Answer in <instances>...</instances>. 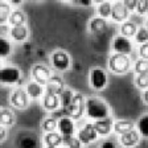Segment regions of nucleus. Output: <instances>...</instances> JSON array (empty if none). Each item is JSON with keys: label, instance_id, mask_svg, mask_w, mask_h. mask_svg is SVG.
Wrapping results in <instances>:
<instances>
[{"label": "nucleus", "instance_id": "obj_1", "mask_svg": "<svg viewBox=\"0 0 148 148\" xmlns=\"http://www.w3.org/2000/svg\"><path fill=\"white\" fill-rule=\"evenodd\" d=\"M86 116L89 119L101 120L111 118V108L106 101L98 97H89L86 99Z\"/></svg>", "mask_w": 148, "mask_h": 148}, {"label": "nucleus", "instance_id": "obj_2", "mask_svg": "<svg viewBox=\"0 0 148 148\" xmlns=\"http://www.w3.org/2000/svg\"><path fill=\"white\" fill-rule=\"evenodd\" d=\"M108 69L110 71L115 74H126L131 70L132 66V61L130 58V56L124 54H118V53H112L108 57Z\"/></svg>", "mask_w": 148, "mask_h": 148}, {"label": "nucleus", "instance_id": "obj_3", "mask_svg": "<svg viewBox=\"0 0 148 148\" xmlns=\"http://www.w3.org/2000/svg\"><path fill=\"white\" fill-rule=\"evenodd\" d=\"M86 99L87 98L83 95L82 92H75V94H74L71 106L68 110V115L74 122H75V120H79L83 115L86 114Z\"/></svg>", "mask_w": 148, "mask_h": 148}, {"label": "nucleus", "instance_id": "obj_4", "mask_svg": "<svg viewBox=\"0 0 148 148\" xmlns=\"http://www.w3.org/2000/svg\"><path fill=\"white\" fill-rule=\"evenodd\" d=\"M107 74L102 68H92L90 70L89 74V82L91 89L97 90V91H101L107 86Z\"/></svg>", "mask_w": 148, "mask_h": 148}, {"label": "nucleus", "instance_id": "obj_5", "mask_svg": "<svg viewBox=\"0 0 148 148\" xmlns=\"http://www.w3.org/2000/svg\"><path fill=\"white\" fill-rule=\"evenodd\" d=\"M29 95L25 89L23 87H17L15 89L11 95H9V103L11 106L15 108H18V110H25V108L29 106Z\"/></svg>", "mask_w": 148, "mask_h": 148}, {"label": "nucleus", "instance_id": "obj_6", "mask_svg": "<svg viewBox=\"0 0 148 148\" xmlns=\"http://www.w3.org/2000/svg\"><path fill=\"white\" fill-rule=\"evenodd\" d=\"M31 75L34 82L40 83L41 86L45 87L53 74L50 71V69L48 66H45L44 64H34L31 69Z\"/></svg>", "mask_w": 148, "mask_h": 148}, {"label": "nucleus", "instance_id": "obj_7", "mask_svg": "<svg viewBox=\"0 0 148 148\" xmlns=\"http://www.w3.org/2000/svg\"><path fill=\"white\" fill-rule=\"evenodd\" d=\"M50 62L52 66L58 71H66L70 68V56L65 50H54L50 56Z\"/></svg>", "mask_w": 148, "mask_h": 148}, {"label": "nucleus", "instance_id": "obj_8", "mask_svg": "<svg viewBox=\"0 0 148 148\" xmlns=\"http://www.w3.org/2000/svg\"><path fill=\"white\" fill-rule=\"evenodd\" d=\"M98 132H97L95 127L92 123H85L77 132V138L79 139V142L85 145H89L94 143L98 139Z\"/></svg>", "mask_w": 148, "mask_h": 148}, {"label": "nucleus", "instance_id": "obj_9", "mask_svg": "<svg viewBox=\"0 0 148 148\" xmlns=\"http://www.w3.org/2000/svg\"><path fill=\"white\" fill-rule=\"evenodd\" d=\"M21 78V70L16 66H3L0 69V82L3 85L17 83Z\"/></svg>", "mask_w": 148, "mask_h": 148}, {"label": "nucleus", "instance_id": "obj_10", "mask_svg": "<svg viewBox=\"0 0 148 148\" xmlns=\"http://www.w3.org/2000/svg\"><path fill=\"white\" fill-rule=\"evenodd\" d=\"M132 49H134V45H132V41L130 38L120 36V34L114 37V40H112V50H114V53L130 56Z\"/></svg>", "mask_w": 148, "mask_h": 148}, {"label": "nucleus", "instance_id": "obj_11", "mask_svg": "<svg viewBox=\"0 0 148 148\" xmlns=\"http://www.w3.org/2000/svg\"><path fill=\"white\" fill-rule=\"evenodd\" d=\"M130 13L131 12L126 8L123 1H115V3H112V12H111V18H112V21L123 24L124 21L128 20Z\"/></svg>", "mask_w": 148, "mask_h": 148}, {"label": "nucleus", "instance_id": "obj_12", "mask_svg": "<svg viewBox=\"0 0 148 148\" xmlns=\"http://www.w3.org/2000/svg\"><path fill=\"white\" fill-rule=\"evenodd\" d=\"M65 90V82L60 75L53 74L49 82L45 86V94H52V95H61L62 91Z\"/></svg>", "mask_w": 148, "mask_h": 148}, {"label": "nucleus", "instance_id": "obj_13", "mask_svg": "<svg viewBox=\"0 0 148 148\" xmlns=\"http://www.w3.org/2000/svg\"><path fill=\"white\" fill-rule=\"evenodd\" d=\"M58 132L62 136H74V134H75V122L70 116L58 118Z\"/></svg>", "mask_w": 148, "mask_h": 148}, {"label": "nucleus", "instance_id": "obj_14", "mask_svg": "<svg viewBox=\"0 0 148 148\" xmlns=\"http://www.w3.org/2000/svg\"><path fill=\"white\" fill-rule=\"evenodd\" d=\"M92 124L95 127L98 135H101V136H108L112 132V130H114V120L111 119V118L95 120V122H92Z\"/></svg>", "mask_w": 148, "mask_h": 148}, {"label": "nucleus", "instance_id": "obj_15", "mask_svg": "<svg viewBox=\"0 0 148 148\" xmlns=\"http://www.w3.org/2000/svg\"><path fill=\"white\" fill-rule=\"evenodd\" d=\"M139 142H140V134H139V131L136 128L127 134H124V135L119 136V143L126 148L135 147V145L139 144Z\"/></svg>", "mask_w": 148, "mask_h": 148}, {"label": "nucleus", "instance_id": "obj_16", "mask_svg": "<svg viewBox=\"0 0 148 148\" xmlns=\"http://www.w3.org/2000/svg\"><path fill=\"white\" fill-rule=\"evenodd\" d=\"M42 107L49 112H56L61 108V101L58 95H52V94H45L42 97Z\"/></svg>", "mask_w": 148, "mask_h": 148}, {"label": "nucleus", "instance_id": "obj_17", "mask_svg": "<svg viewBox=\"0 0 148 148\" xmlns=\"http://www.w3.org/2000/svg\"><path fill=\"white\" fill-rule=\"evenodd\" d=\"M135 123H134L132 120H128V119H119V120H115L114 122V131L116 135H124V134L130 132V131H132L135 130Z\"/></svg>", "mask_w": 148, "mask_h": 148}, {"label": "nucleus", "instance_id": "obj_18", "mask_svg": "<svg viewBox=\"0 0 148 148\" xmlns=\"http://www.w3.org/2000/svg\"><path fill=\"white\" fill-rule=\"evenodd\" d=\"M42 142L45 144V147H54V148H60L64 144V136L56 131V132H49L45 134L42 138Z\"/></svg>", "mask_w": 148, "mask_h": 148}, {"label": "nucleus", "instance_id": "obj_19", "mask_svg": "<svg viewBox=\"0 0 148 148\" xmlns=\"http://www.w3.org/2000/svg\"><path fill=\"white\" fill-rule=\"evenodd\" d=\"M89 29L92 34L99 36V34H102L107 29V21H106L105 18L99 17V16H94L89 23Z\"/></svg>", "mask_w": 148, "mask_h": 148}, {"label": "nucleus", "instance_id": "obj_20", "mask_svg": "<svg viewBox=\"0 0 148 148\" xmlns=\"http://www.w3.org/2000/svg\"><path fill=\"white\" fill-rule=\"evenodd\" d=\"M25 90H27L28 95H29L31 99H38L45 95V87L41 86L40 83L34 82V81H31V82L28 83Z\"/></svg>", "mask_w": 148, "mask_h": 148}, {"label": "nucleus", "instance_id": "obj_21", "mask_svg": "<svg viewBox=\"0 0 148 148\" xmlns=\"http://www.w3.org/2000/svg\"><path fill=\"white\" fill-rule=\"evenodd\" d=\"M25 23H27V15H25L24 12H23L21 9H13V12L11 13V16H9L8 18V25L11 28L13 27H21V25H25Z\"/></svg>", "mask_w": 148, "mask_h": 148}, {"label": "nucleus", "instance_id": "obj_22", "mask_svg": "<svg viewBox=\"0 0 148 148\" xmlns=\"http://www.w3.org/2000/svg\"><path fill=\"white\" fill-rule=\"evenodd\" d=\"M28 28L27 25H21V27H13L11 28V32H9V37L11 40L16 41V42H23L28 38Z\"/></svg>", "mask_w": 148, "mask_h": 148}, {"label": "nucleus", "instance_id": "obj_23", "mask_svg": "<svg viewBox=\"0 0 148 148\" xmlns=\"http://www.w3.org/2000/svg\"><path fill=\"white\" fill-rule=\"evenodd\" d=\"M138 25L132 21H124L123 24H120L119 32L120 36L127 37V38H131V37H135L136 33H138Z\"/></svg>", "mask_w": 148, "mask_h": 148}, {"label": "nucleus", "instance_id": "obj_24", "mask_svg": "<svg viewBox=\"0 0 148 148\" xmlns=\"http://www.w3.org/2000/svg\"><path fill=\"white\" fill-rule=\"evenodd\" d=\"M16 116L12 111L7 107H1L0 110V124L3 127H11L15 124Z\"/></svg>", "mask_w": 148, "mask_h": 148}, {"label": "nucleus", "instance_id": "obj_25", "mask_svg": "<svg viewBox=\"0 0 148 148\" xmlns=\"http://www.w3.org/2000/svg\"><path fill=\"white\" fill-rule=\"evenodd\" d=\"M111 12H112V3L110 1H99L97 4V13L99 17L102 18H108L111 17Z\"/></svg>", "mask_w": 148, "mask_h": 148}, {"label": "nucleus", "instance_id": "obj_26", "mask_svg": "<svg viewBox=\"0 0 148 148\" xmlns=\"http://www.w3.org/2000/svg\"><path fill=\"white\" fill-rule=\"evenodd\" d=\"M17 144H18V148H37L38 147L36 135H28V136L18 135Z\"/></svg>", "mask_w": 148, "mask_h": 148}, {"label": "nucleus", "instance_id": "obj_27", "mask_svg": "<svg viewBox=\"0 0 148 148\" xmlns=\"http://www.w3.org/2000/svg\"><path fill=\"white\" fill-rule=\"evenodd\" d=\"M41 128L45 131V134L56 132V130H58V119L54 116H48L41 122Z\"/></svg>", "mask_w": 148, "mask_h": 148}, {"label": "nucleus", "instance_id": "obj_28", "mask_svg": "<svg viewBox=\"0 0 148 148\" xmlns=\"http://www.w3.org/2000/svg\"><path fill=\"white\" fill-rule=\"evenodd\" d=\"M13 12L12 5L8 1H0V24H5L8 23V18L11 13Z\"/></svg>", "mask_w": 148, "mask_h": 148}, {"label": "nucleus", "instance_id": "obj_29", "mask_svg": "<svg viewBox=\"0 0 148 148\" xmlns=\"http://www.w3.org/2000/svg\"><path fill=\"white\" fill-rule=\"evenodd\" d=\"M74 94H75V92H73V90H70V89H65L64 91H62V94L60 95L61 108H64V110H69V107L71 106V102H73Z\"/></svg>", "mask_w": 148, "mask_h": 148}, {"label": "nucleus", "instance_id": "obj_30", "mask_svg": "<svg viewBox=\"0 0 148 148\" xmlns=\"http://www.w3.org/2000/svg\"><path fill=\"white\" fill-rule=\"evenodd\" d=\"M136 130L139 131L140 136L148 139V114L140 116V119L138 120V124H136Z\"/></svg>", "mask_w": 148, "mask_h": 148}, {"label": "nucleus", "instance_id": "obj_31", "mask_svg": "<svg viewBox=\"0 0 148 148\" xmlns=\"http://www.w3.org/2000/svg\"><path fill=\"white\" fill-rule=\"evenodd\" d=\"M12 53V44L8 38H1L0 37V58H7Z\"/></svg>", "mask_w": 148, "mask_h": 148}, {"label": "nucleus", "instance_id": "obj_32", "mask_svg": "<svg viewBox=\"0 0 148 148\" xmlns=\"http://www.w3.org/2000/svg\"><path fill=\"white\" fill-rule=\"evenodd\" d=\"M134 71L136 75L139 74H148V60L144 58H138L134 64Z\"/></svg>", "mask_w": 148, "mask_h": 148}, {"label": "nucleus", "instance_id": "obj_33", "mask_svg": "<svg viewBox=\"0 0 148 148\" xmlns=\"http://www.w3.org/2000/svg\"><path fill=\"white\" fill-rule=\"evenodd\" d=\"M62 147L65 148H82V143L77 136H64V144Z\"/></svg>", "mask_w": 148, "mask_h": 148}, {"label": "nucleus", "instance_id": "obj_34", "mask_svg": "<svg viewBox=\"0 0 148 148\" xmlns=\"http://www.w3.org/2000/svg\"><path fill=\"white\" fill-rule=\"evenodd\" d=\"M134 82H135V86L138 89L147 90L148 89V74H139V75H136Z\"/></svg>", "mask_w": 148, "mask_h": 148}, {"label": "nucleus", "instance_id": "obj_35", "mask_svg": "<svg viewBox=\"0 0 148 148\" xmlns=\"http://www.w3.org/2000/svg\"><path fill=\"white\" fill-rule=\"evenodd\" d=\"M135 41L138 44H140V45H143V44L148 42V31L145 27H140L138 29V33H136L135 36Z\"/></svg>", "mask_w": 148, "mask_h": 148}, {"label": "nucleus", "instance_id": "obj_36", "mask_svg": "<svg viewBox=\"0 0 148 148\" xmlns=\"http://www.w3.org/2000/svg\"><path fill=\"white\" fill-rule=\"evenodd\" d=\"M136 13L139 15H147L148 13V0H138V4H136Z\"/></svg>", "mask_w": 148, "mask_h": 148}, {"label": "nucleus", "instance_id": "obj_37", "mask_svg": "<svg viewBox=\"0 0 148 148\" xmlns=\"http://www.w3.org/2000/svg\"><path fill=\"white\" fill-rule=\"evenodd\" d=\"M139 56H140V58H144V60H148V42L143 44V45L139 46Z\"/></svg>", "mask_w": 148, "mask_h": 148}, {"label": "nucleus", "instance_id": "obj_38", "mask_svg": "<svg viewBox=\"0 0 148 148\" xmlns=\"http://www.w3.org/2000/svg\"><path fill=\"white\" fill-rule=\"evenodd\" d=\"M126 8L128 9L130 12H135L136 11V4H138V0H124L123 1Z\"/></svg>", "mask_w": 148, "mask_h": 148}, {"label": "nucleus", "instance_id": "obj_39", "mask_svg": "<svg viewBox=\"0 0 148 148\" xmlns=\"http://www.w3.org/2000/svg\"><path fill=\"white\" fill-rule=\"evenodd\" d=\"M11 32V27L7 24H0V37L1 38H7V36H9Z\"/></svg>", "mask_w": 148, "mask_h": 148}, {"label": "nucleus", "instance_id": "obj_40", "mask_svg": "<svg viewBox=\"0 0 148 148\" xmlns=\"http://www.w3.org/2000/svg\"><path fill=\"white\" fill-rule=\"evenodd\" d=\"M98 148H116V144L114 140H105Z\"/></svg>", "mask_w": 148, "mask_h": 148}, {"label": "nucleus", "instance_id": "obj_41", "mask_svg": "<svg viewBox=\"0 0 148 148\" xmlns=\"http://www.w3.org/2000/svg\"><path fill=\"white\" fill-rule=\"evenodd\" d=\"M7 127H0V142H4L5 140V136H7Z\"/></svg>", "mask_w": 148, "mask_h": 148}, {"label": "nucleus", "instance_id": "obj_42", "mask_svg": "<svg viewBox=\"0 0 148 148\" xmlns=\"http://www.w3.org/2000/svg\"><path fill=\"white\" fill-rule=\"evenodd\" d=\"M74 5H81V7H90L92 5V1H73Z\"/></svg>", "mask_w": 148, "mask_h": 148}, {"label": "nucleus", "instance_id": "obj_43", "mask_svg": "<svg viewBox=\"0 0 148 148\" xmlns=\"http://www.w3.org/2000/svg\"><path fill=\"white\" fill-rule=\"evenodd\" d=\"M143 101H144V103L148 105V89L143 91Z\"/></svg>", "mask_w": 148, "mask_h": 148}, {"label": "nucleus", "instance_id": "obj_44", "mask_svg": "<svg viewBox=\"0 0 148 148\" xmlns=\"http://www.w3.org/2000/svg\"><path fill=\"white\" fill-rule=\"evenodd\" d=\"M145 28H147V31H148V20L145 21Z\"/></svg>", "mask_w": 148, "mask_h": 148}, {"label": "nucleus", "instance_id": "obj_45", "mask_svg": "<svg viewBox=\"0 0 148 148\" xmlns=\"http://www.w3.org/2000/svg\"><path fill=\"white\" fill-rule=\"evenodd\" d=\"M45 148H54V147H45Z\"/></svg>", "mask_w": 148, "mask_h": 148}, {"label": "nucleus", "instance_id": "obj_46", "mask_svg": "<svg viewBox=\"0 0 148 148\" xmlns=\"http://www.w3.org/2000/svg\"><path fill=\"white\" fill-rule=\"evenodd\" d=\"M60 148H65V147H60Z\"/></svg>", "mask_w": 148, "mask_h": 148}]
</instances>
